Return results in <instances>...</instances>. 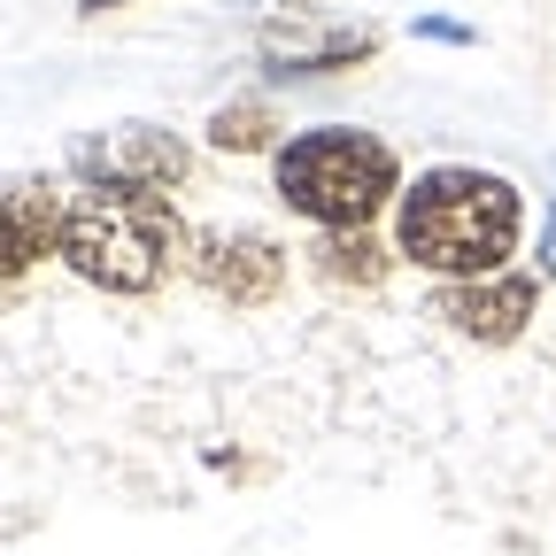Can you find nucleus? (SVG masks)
<instances>
[{"label":"nucleus","mask_w":556,"mask_h":556,"mask_svg":"<svg viewBox=\"0 0 556 556\" xmlns=\"http://www.w3.org/2000/svg\"><path fill=\"white\" fill-rule=\"evenodd\" d=\"M371 47H379L371 31H287L263 47V62H270V78H325V70L364 62Z\"/></svg>","instance_id":"6e6552de"},{"label":"nucleus","mask_w":556,"mask_h":556,"mask_svg":"<svg viewBox=\"0 0 556 556\" xmlns=\"http://www.w3.org/2000/svg\"><path fill=\"white\" fill-rule=\"evenodd\" d=\"M62 193L47 178H0V278L31 270L39 255H62Z\"/></svg>","instance_id":"0eeeda50"},{"label":"nucleus","mask_w":556,"mask_h":556,"mask_svg":"<svg viewBox=\"0 0 556 556\" xmlns=\"http://www.w3.org/2000/svg\"><path fill=\"white\" fill-rule=\"evenodd\" d=\"M309 255H317L325 278H356V287H379V278H387V255H379L371 232H325Z\"/></svg>","instance_id":"1a4fd4ad"},{"label":"nucleus","mask_w":556,"mask_h":556,"mask_svg":"<svg viewBox=\"0 0 556 556\" xmlns=\"http://www.w3.org/2000/svg\"><path fill=\"white\" fill-rule=\"evenodd\" d=\"M62 263L101 294H155L178 263V217L163 193L86 186L62 208Z\"/></svg>","instance_id":"f03ea898"},{"label":"nucleus","mask_w":556,"mask_h":556,"mask_svg":"<svg viewBox=\"0 0 556 556\" xmlns=\"http://www.w3.org/2000/svg\"><path fill=\"white\" fill-rule=\"evenodd\" d=\"M541 263H548V270H556V225H548V240H541Z\"/></svg>","instance_id":"f8f14e48"},{"label":"nucleus","mask_w":556,"mask_h":556,"mask_svg":"<svg viewBox=\"0 0 556 556\" xmlns=\"http://www.w3.org/2000/svg\"><path fill=\"white\" fill-rule=\"evenodd\" d=\"M78 9H86V16H101V9H124V0H78Z\"/></svg>","instance_id":"ddd939ff"},{"label":"nucleus","mask_w":556,"mask_h":556,"mask_svg":"<svg viewBox=\"0 0 556 556\" xmlns=\"http://www.w3.org/2000/svg\"><path fill=\"white\" fill-rule=\"evenodd\" d=\"M186 263H193V278L208 294H225L240 309H255V302H270L287 287V255H278V240H263V232H193Z\"/></svg>","instance_id":"423d86ee"},{"label":"nucleus","mask_w":556,"mask_h":556,"mask_svg":"<svg viewBox=\"0 0 556 556\" xmlns=\"http://www.w3.org/2000/svg\"><path fill=\"white\" fill-rule=\"evenodd\" d=\"M518 225H526V201L510 178L471 170V163H441L426 178H409L394 240L409 263H426L441 278H486L518 248Z\"/></svg>","instance_id":"f257e3e1"},{"label":"nucleus","mask_w":556,"mask_h":556,"mask_svg":"<svg viewBox=\"0 0 556 556\" xmlns=\"http://www.w3.org/2000/svg\"><path fill=\"white\" fill-rule=\"evenodd\" d=\"M417 31H426V39H448V47H464V39H471V31H464V24H448V16H426Z\"/></svg>","instance_id":"9b49d317"},{"label":"nucleus","mask_w":556,"mask_h":556,"mask_svg":"<svg viewBox=\"0 0 556 556\" xmlns=\"http://www.w3.org/2000/svg\"><path fill=\"white\" fill-rule=\"evenodd\" d=\"M533 302L541 287L526 270H486V278H448V287H433V317H448L456 332L486 340V348H503L533 325Z\"/></svg>","instance_id":"39448f33"},{"label":"nucleus","mask_w":556,"mask_h":556,"mask_svg":"<svg viewBox=\"0 0 556 556\" xmlns=\"http://www.w3.org/2000/svg\"><path fill=\"white\" fill-rule=\"evenodd\" d=\"M394 193H402V163L371 131L317 124V131H294L278 148V201L325 232H364Z\"/></svg>","instance_id":"7ed1b4c3"},{"label":"nucleus","mask_w":556,"mask_h":556,"mask_svg":"<svg viewBox=\"0 0 556 556\" xmlns=\"http://www.w3.org/2000/svg\"><path fill=\"white\" fill-rule=\"evenodd\" d=\"M270 131H278V116H270V101H225L217 116H208V139H217L225 155H255V148H270Z\"/></svg>","instance_id":"9d476101"},{"label":"nucleus","mask_w":556,"mask_h":556,"mask_svg":"<svg viewBox=\"0 0 556 556\" xmlns=\"http://www.w3.org/2000/svg\"><path fill=\"white\" fill-rule=\"evenodd\" d=\"M186 139L170 124H101L70 148V170L86 186H131V193H163L186 178Z\"/></svg>","instance_id":"20e7f679"}]
</instances>
